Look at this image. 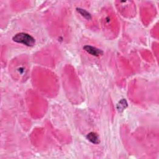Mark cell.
Here are the masks:
<instances>
[{
	"label": "cell",
	"mask_w": 159,
	"mask_h": 159,
	"mask_svg": "<svg viewBox=\"0 0 159 159\" xmlns=\"http://www.w3.org/2000/svg\"><path fill=\"white\" fill-rule=\"evenodd\" d=\"M127 107V103L125 99H122L119 101L116 106V108L119 113H122Z\"/></svg>",
	"instance_id": "cell-4"
},
{
	"label": "cell",
	"mask_w": 159,
	"mask_h": 159,
	"mask_svg": "<svg viewBox=\"0 0 159 159\" xmlns=\"http://www.w3.org/2000/svg\"><path fill=\"white\" fill-rule=\"evenodd\" d=\"M77 12L80 14L83 18H85L87 20H91V15L90 14V12H88L86 10L80 8H76Z\"/></svg>",
	"instance_id": "cell-5"
},
{
	"label": "cell",
	"mask_w": 159,
	"mask_h": 159,
	"mask_svg": "<svg viewBox=\"0 0 159 159\" xmlns=\"http://www.w3.org/2000/svg\"><path fill=\"white\" fill-rule=\"evenodd\" d=\"M12 41L28 47H33L36 44L35 39L29 34L24 32H20L15 35L12 37Z\"/></svg>",
	"instance_id": "cell-1"
},
{
	"label": "cell",
	"mask_w": 159,
	"mask_h": 159,
	"mask_svg": "<svg viewBox=\"0 0 159 159\" xmlns=\"http://www.w3.org/2000/svg\"><path fill=\"white\" fill-rule=\"evenodd\" d=\"M86 137L90 142L94 144H99L100 143L99 136L96 133V132H90V133H88L86 135Z\"/></svg>",
	"instance_id": "cell-3"
},
{
	"label": "cell",
	"mask_w": 159,
	"mask_h": 159,
	"mask_svg": "<svg viewBox=\"0 0 159 159\" xmlns=\"http://www.w3.org/2000/svg\"><path fill=\"white\" fill-rule=\"evenodd\" d=\"M16 71L18 72L19 75H23L25 73V68L24 67H18V69L16 70Z\"/></svg>",
	"instance_id": "cell-6"
},
{
	"label": "cell",
	"mask_w": 159,
	"mask_h": 159,
	"mask_svg": "<svg viewBox=\"0 0 159 159\" xmlns=\"http://www.w3.org/2000/svg\"><path fill=\"white\" fill-rule=\"evenodd\" d=\"M83 49L88 53L89 54L95 56V57H100L103 55V51L100 49H98L95 47L91 46H85L83 47Z\"/></svg>",
	"instance_id": "cell-2"
}]
</instances>
